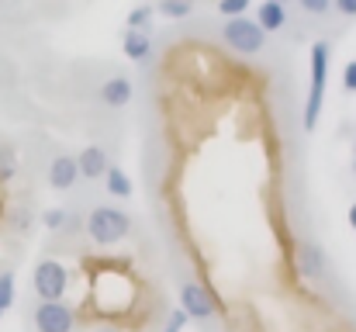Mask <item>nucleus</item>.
<instances>
[{
    "mask_svg": "<svg viewBox=\"0 0 356 332\" xmlns=\"http://www.w3.org/2000/svg\"><path fill=\"white\" fill-rule=\"evenodd\" d=\"M83 228H87V239L94 246L108 249V246H118L121 239L131 232V219H128V212H121L115 205H97L83 219Z\"/></svg>",
    "mask_w": 356,
    "mask_h": 332,
    "instance_id": "1",
    "label": "nucleus"
},
{
    "mask_svg": "<svg viewBox=\"0 0 356 332\" xmlns=\"http://www.w3.org/2000/svg\"><path fill=\"white\" fill-rule=\"evenodd\" d=\"M329 42L312 45V77H308V104H305V132L318 125L322 101H325V84H329Z\"/></svg>",
    "mask_w": 356,
    "mask_h": 332,
    "instance_id": "2",
    "label": "nucleus"
},
{
    "mask_svg": "<svg viewBox=\"0 0 356 332\" xmlns=\"http://www.w3.org/2000/svg\"><path fill=\"white\" fill-rule=\"evenodd\" d=\"M31 287H35L38 301H63V294L70 291V270L59 260L42 256L31 270Z\"/></svg>",
    "mask_w": 356,
    "mask_h": 332,
    "instance_id": "3",
    "label": "nucleus"
},
{
    "mask_svg": "<svg viewBox=\"0 0 356 332\" xmlns=\"http://www.w3.org/2000/svg\"><path fill=\"white\" fill-rule=\"evenodd\" d=\"M222 38H225V45L238 52V56H256V52H263V45H266V31L252 21V17H229L225 21V28H222Z\"/></svg>",
    "mask_w": 356,
    "mask_h": 332,
    "instance_id": "4",
    "label": "nucleus"
},
{
    "mask_svg": "<svg viewBox=\"0 0 356 332\" xmlns=\"http://www.w3.org/2000/svg\"><path fill=\"white\" fill-rule=\"evenodd\" d=\"M180 312L187 319H194V322H211L218 315V305H215V298H211V291L204 284L184 277L180 280Z\"/></svg>",
    "mask_w": 356,
    "mask_h": 332,
    "instance_id": "5",
    "label": "nucleus"
},
{
    "mask_svg": "<svg viewBox=\"0 0 356 332\" xmlns=\"http://www.w3.org/2000/svg\"><path fill=\"white\" fill-rule=\"evenodd\" d=\"M35 332H73L76 326V312L66 301H38L31 312Z\"/></svg>",
    "mask_w": 356,
    "mask_h": 332,
    "instance_id": "6",
    "label": "nucleus"
},
{
    "mask_svg": "<svg viewBox=\"0 0 356 332\" xmlns=\"http://www.w3.org/2000/svg\"><path fill=\"white\" fill-rule=\"evenodd\" d=\"M298 263H301V274H305V277H312V280H332V267H329L322 246L301 242V246H298Z\"/></svg>",
    "mask_w": 356,
    "mask_h": 332,
    "instance_id": "7",
    "label": "nucleus"
},
{
    "mask_svg": "<svg viewBox=\"0 0 356 332\" xmlns=\"http://www.w3.org/2000/svg\"><path fill=\"white\" fill-rule=\"evenodd\" d=\"M80 180V170H76V156H56L49 163V187L52 191H73Z\"/></svg>",
    "mask_w": 356,
    "mask_h": 332,
    "instance_id": "8",
    "label": "nucleus"
},
{
    "mask_svg": "<svg viewBox=\"0 0 356 332\" xmlns=\"http://www.w3.org/2000/svg\"><path fill=\"white\" fill-rule=\"evenodd\" d=\"M108 166H111V159H108V152H104L101 145H83L80 156H76V170H80V177H87V180H101Z\"/></svg>",
    "mask_w": 356,
    "mask_h": 332,
    "instance_id": "9",
    "label": "nucleus"
},
{
    "mask_svg": "<svg viewBox=\"0 0 356 332\" xmlns=\"http://www.w3.org/2000/svg\"><path fill=\"white\" fill-rule=\"evenodd\" d=\"M131 94H135V87L128 77H111L101 84V104H108V108H128Z\"/></svg>",
    "mask_w": 356,
    "mask_h": 332,
    "instance_id": "10",
    "label": "nucleus"
},
{
    "mask_svg": "<svg viewBox=\"0 0 356 332\" xmlns=\"http://www.w3.org/2000/svg\"><path fill=\"white\" fill-rule=\"evenodd\" d=\"M121 49H124L128 59L145 63V59L152 56V38H149V31H142V28H124V35H121Z\"/></svg>",
    "mask_w": 356,
    "mask_h": 332,
    "instance_id": "11",
    "label": "nucleus"
},
{
    "mask_svg": "<svg viewBox=\"0 0 356 332\" xmlns=\"http://www.w3.org/2000/svg\"><path fill=\"white\" fill-rule=\"evenodd\" d=\"M256 24H259L263 31H280V28L287 24V10H284V3L263 0L259 10H256Z\"/></svg>",
    "mask_w": 356,
    "mask_h": 332,
    "instance_id": "12",
    "label": "nucleus"
},
{
    "mask_svg": "<svg viewBox=\"0 0 356 332\" xmlns=\"http://www.w3.org/2000/svg\"><path fill=\"white\" fill-rule=\"evenodd\" d=\"M104 187H108V194L118 198V201L131 198V180H128V173H124L121 166H108V170H104Z\"/></svg>",
    "mask_w": 356,
    "mask_h": 332,
    "instance_id": "13",
    "label": "nucleus"
},
{
    "mask_svg": "<svg viewBox=\"0 0 356 332\" xmlns=\"http://www.w3.org/2000/svg\"><path fill=\"white\" fill-rule=\"evenodd\" d=\"M163 17H170V21H184L191 10H194V3L191 0H159V7H156Z\"/></svg>",
    "mask_w": 356,
    "mask_h": 332,
    "instance_id": "14",
    "label": "nucleus"
},
{
    "mask_svg": "<svg viewBox=\"0 0 356 332\" xmlns=\"http://www.w3.org/2000/svg\"><path fill=\"white\" fill-rule=\"evenodd\" d=\"M66 219H70L66 208H49V212L42 215V225H45L49 232H63V228H66Z\"/></svg>",
    "mask_w": 356,
    "mask_h": 332,
    "instance_id": "15",
    "label": "nucleus"
},
{
    "mask_svg": "<svg viewBox=\"0 0 356 332\" xmlns=\"http://www.w3.org/2000/svg\"><path fill=\"white\" fill-rule=\"evenodd\" d=\"M152 14H156V7H149V3H145V7H135V10L128 14V28H142V31H145V24L152 21Z\"/></svg>",
    "mask_w": 356,
    "mask_h": 332,
    "instance_id": "16",
    "label": "nucleus"
},
{
    "mask_svg": "<svg viewBox=\"0 0 356 332\" xmlns=\"http://www.w3.org/2000/svg\"><path fill=\"white\" fill-rule=\"evenodd\" d=\"M14 305V277L0 274V312H7Z\"/></svg>",
    "mask_w": 356,
    "mask_h": 332,
    "instance_id": "17",
    "label": "nucleus"
},
{
    "mask_svg": "<svg viewBox=\"0 0 356 332\" xmlns=\"http://www.w3.org/2000/svg\"><path fill=\"white\" fill-rule=\"evenodd\" d=\"M249 3H252V0H218V10H222L225 17H242V14L249 10Z\"/></svg>",
    "mask_w": 356,
    "mask_h": 332,
    "instance_id": "18",
    "label": "nucleus"
},
{
    "mask_svg": "<svg viewBox=\"0 0 356 332\" xmlns=\"http://www.w3.org/2000/svg\"><path fill=\"white\" fill-rule=\"evenodd\" d=\"M298 3H301L305 14H315V17H322V14L332 10V0H298Z\"/></svg>",
    "mask_w": 356,
    "mask_h": 332,
    "instance_id": "19",
    "label": "nucleus"
},
{
    "mask_svg": "<svg viewBox=\"0 0 356 332\" xmlns=\"http://www.w3.org/2000/svg\"><path fill=\"white\" fill-rule=\"evenodd\" d=\"M10 177H14V152L0 145V180H10Z\"/></svg>",
    "mask_w": 356,
    "mask_h": 332,
    "instance_id": "20",
    "label": "nucleus"
},
{
    "mask_svg": "<svg viewBox=\"0 0 356 332\" xmlns=\"http://www.w3.org/2000/svg\"><path fill=\"white\" fill-rule=\"evenodd\" d=\"M187 322H191V319H187L180 308H173V312H170V319H166V326H163V332H184Z\"/></svg>",
    "mask_w": 356,
    "mask_h": 332,
    "instance_id": "21",
    "label": "nucleus"
},
{
    "mask_svg": "<svg viewBox=\"0 0 356 332\" xmlns=\"http://www.w3.org/2000/svg\"><path fill=\"white\" fill-rule=\"evenodd\" d=\"M343 87H346V94H356V63L343 70Z\"/></svg>",
    "mask_w": 356,
    "mask_h": 332,
    "instance_id": "22",
    "label": "nucleus"
},
{
    "mask_svg": "<svg viewBox=\"0 0 356 332\" xmlns=\"http://www.w3.org/2000/svg\"><path fill=\"white\" fill-rule=\"evenodd\" d=\"M332 10H339L343 17H356V0H332Z\"/></svg>",
    "mask_w": 356,
    "mask_h": 332,
    "instance_id": "23",
    "label": "nucleus"
},
{
    "mask_svg": "<svg viewBox=\"0 0 356 332\" xmlns=\"http://www.w3.org/2000/svg\"><path fill=\"white\" fill-rule=\"evenodd\" d=\"M90 332H121V329H115V326H97V329H90Z\"/></svg>",
    "mask_w": 356,
    "mask_h": 332,
    "instance_id": "24",
    "label": "nucleus"
},
{
    "mask_svg": "<svg viewBox=\"0 0 356 332\" xmlns=\"http://www.w3.org/2000/svg\"><path fill=\"white\" fill-rule=\"evenodd\" d=\"M350 225H353V232H356V205L350 208Z\"/></svg>",
    "mask_w": 356,
    "mask_h": 332,
    "instance_id": "25",
    "label": "nucleus"
},
{
    "mask_svg": "<svg viewBox=\"0 0 356 332\" xmlns=\"http://www.w3.org/2000/svg\"><path fill=\"white\" fill-rule=\"evenodd\" d=\"M0 322H3V312H0Z\"/></svg>",
    "mask_w": 356,
    "mask_h": 332,
    "instance_id": "26",
    "label": "nucleus"
},
{
    "mask_svg": "<svg viewBox=\"0 0 356 332\" xmlns=\"http://www.w3.org/2000/svg\"><path fill=\"white\" fill-rule=\"evenodd\" d=\"M273 3H280V0H273Z\"/></svg>",
    "mask_w": 356,
    "mask_h": 332,
    "instance_id": "27",
    "label": "nucleus"
},
{
    "mask_svg": "<svg viewBox=\"0 0 356 332\" xmlns=\"http://www.w3.org/2000/svg\"><path fill=\"white\" fill-rule=\"evenodd\" d=\"M191 3H194V0H191Z\"/></svg>",
    "mask_w": 356,
    "mask_h": 332,
    "instance_id": "28",
    "label": "nucleus"
}]
</instances>
